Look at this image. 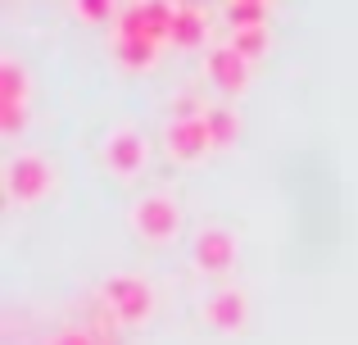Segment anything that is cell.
I'll return each instance as SVG.
<instances>
[{"label": "cell", "mask_w": 358, "mask_h": 345, "mask_svg": "<svg viewBox=\"0 0 358 345\" xmlns=\"http://www.w3.org/2000/svg\"><path fill=\"white\" fill-rule=\"evenodd\" d=\"M127 223H131V232H136L141 241L164 246V241H173L177 232H182V204H177L168 191H150V195H141V200L131 204Z\"/></svg>", "instance_id": "cell-1"}, {"label": "cell", "mask_w": 358, "mask_h": 345, "mask_svg": "<svg viewBox=\"0 0 358 345\" xmlns=\"http://www.w3.org/2000/svg\"><path fill=\"white\" fill-rule=\"evenodd\" d=\"M50 186H55V169H50V160H45V155H36V150L9 155V164H5V195L14 204L45 200V195H50Z\"/></svg>", "instance_id": "cell-2"}, {"label": "cell", "mask_w": 358, "mask_h": 345, "mask_svg": "<svg viewBox=\"0 0 358 345\" xmlns=\"http://www.w3.org/2000/svg\"><path fill=\"white\" fill-rule=\"evenodd\" d=\"M100 295H105V304L114 309V318L127 323V328H136V323H145L150 314H155V286L136 273H114Z\"/></svg>", "instance_id": "cell-3"}, {"label": "cell", "mask_w": 358, "mask_h": 345, "mask_svg": "<svg viewBox=\"0 0 358 345\" xmlns=\"http://www.w3.org/2000/svg\"><path fill=\"white\" fill-rule=\"evenodd\" d=\"M27 105H32V78L14 55H5L0 59V132L5 136H14L27 123Z\"/></svg>", "instance_id": "cell-4"}, {"label": "cell", "mask_w": 358, "mask_h": 345, "mask_svg": "<svg viewBox=\"0 0 358 345\" xmlns=\"http://www.w3.org/2000/svg\"><path fill=\"white\" fill-rule=\"evenodd\" d=\"M100 155H105L109 173L136 177L145 169V160H150V146H145V136H141L136 127H114V132L105 136V146H100Z\"/></svg>", "instance_id": "cell-5"}, {"label": "cell", "mask_w": 358, "mask_h": 345, "mask_svg": "<svg viewBox=\"0 0 358 345\" xmlns=\"http://www.w3.org/2000/svg\"><path fill=\"white\" fill-rule=\"evenodd\" d=\"M236 255H241V246H236V232L231 227H204L191 246L195 268H200V273H213V277L227 273V268L236 264Z\"/></svg>", "instance_id": "cell-6"}, {"label": "cell", "mask_w": 358, "mask_h": 345, "mask_svg": "<svg viewBox=\"0 0 358 345\" xmlns=\"http://www.w3.org/2000/svg\"><path fill=\"white\" fill-rule=\"evenodd\" d=\"M164 150L173 155L177 164H195V160H204V155L213 150L204 118H173V123L164 127Z\"/></svg>", "instance_id": "cell-7"}, {"label": "cell", "mask_w": 358, "mask_h": 345, "mask_svg": "<svg viewBox=\"0 0 358 345\" xmlns=\"http://www.w3.org/2000/svg\"><path fill=\"white\" fill-rule=\"evenodd\" d=\"M204 323H209L213 332H241L245 318H250V300H245V291H236V286H222V291H213L209 300H204Z\"/></svg>", "instance_id": "cell-8"}, {"label": "cell", "mask_w": 358, "mask_h": 345, "mask_svg": "<svg viewBox=\"0 0 358 345\" xmlns=\"http://www.w3.org/2000/svg\"><path fill=\"white\" fill-rule=\"evenodd\" d=\"M209 78L218 82L222 91H245V82H250V59L236 55L231 45H218V50H209Z\"/></svg>", "instance_id": "cell-9"}, {"label": "cell", "mask_w": 358, "mask_h": 345, "mask_svg": "<svg viewBox=\"0 0 358 345\" xmlns=\"http://www.w3.org/2000/svg\"><path fill=\"white\" fill-rule=\"evenodd\" d=\"M204 127H209V141L213 150H227V146L241 141V114L231 105H204Z\"/></svg>", "instance_id": "cell-10"}, {"label": "cell", "mask_w": 358, "mask_h": 345, "mask_svg": "<svg viewBox=\"0 0 358 345\" xmlns=\"http://www.w3.org/2000/svg\"><path fill=\"white\" fill-rule=\"evenodd\" d=\"M204 14L200 9H191V5H182L173 14V32H168V41L173 45H182V50H195V45H204Z\"/></svg>", "instance_id": "cell-11"}, {"label": "cell", "mask_w": 358, "mask_h": 345, "mask_svg": "<svg viewBox=\"0 0 358 345\" xmlns=\"http://www.w3.org/2000/svg\"><path fill=\"white\" fill-rule=\"evenodd\" d=\"M231 50L245 55V59H259V55L268 50V27H236V36H231Z\"/></svg>", "instance_id": "cell-12"}, {"label": "cell", "mask_w": 358, "mask_h": 345, "mask_svg": "<svg viewBox=\"0 0 358 345\" xmlns=\"http://www.w3.org/2000/svg\"><path fill=\"white\" fill-rule=\"evenodd\" d=\"M118 59L127 69H150L159 59V45L155 41H118Z\"/></svg>", "instance_id": "cell-13"}, {"label": "cell", "mask_w": 358, "mask_h": 345, "mask_svg": "<svg viewBox=\"0 0 358 345\" xmlns=\"http://www.w3.org/2000/svg\"><path fill=\"white\" fill-rule=\"evenodd\" d=\"M231 23L236 27H263V14H268V5L263 0H231Z\"/></svg>", "instance_id": "cell-14"}, {"label": "cell", "mask_w": 358, "mask_h": 345, "mask_svg": "<svg viewBox=\"0 0 358 345\" xmlns=\"http://www.w3.org/2000/svg\"><path fill=\"white\" fill-rule=\"evenodd\" d=\"M78 5V14L87 18V23H105L109 14H114V0H73Z\"/></svg>", "instance_id": "cell-15"}, {"label": "cell", "mask_w": 358, "mask_h": 345, "mask_svg": "<svg viewBox=\"0 0 358 345\" xmlns=\"http://www.w3.org/2000/svg\"><path fill=\"white\" fill-rule=\"evenodd\" d=\"M50 345H96L91 341V332H78V328H69V332H59Z\"/></svg>", "instance_id": "cell-16"}]
</instances>
